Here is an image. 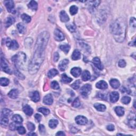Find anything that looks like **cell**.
I'll return each instance as SVG.
<instances>
[{"mask_svg": "<svg viewBox=\"0 0 136 136\" xmlns=\"http://www.w3.org/2000/svg\"><path fill=\"white\" fill-rule=\"evenodd\" d=\"M54 38L56 41H62L64 39V36L61 30L56 29L54 31Z\"/></svg>", "mask_w": 136, "mask_h": 136, "instance_id": "cell-8", "label": "cell"}, {"mask_svg": "<svg viewBox=\"0 0 136 136\" xmlns=\"http://www.w3.org/2000/svg\"><path fill=\"white\" fill-rule=\"evenodd\" d=\"M30 96L31 100L34 102H38L40 100V96H39V92L37 91H35L31 92Z\"/></svg>", "mask_w": 136, "mask_h": 136, "instance_id": "cell-13", "label": "cell"}, {"mask_svg": "<svg viewBox=\"0 0 136 136\" xmlns=\"http://www.w3.org/2000/svg\"><path fill=\"white\" fill-rule=\"evenodd\" d=\"M43 102L46 105H51L53 104V96L51 94H48L46 95L43 99Z\"/></svg>", "mask_w": 136, "mask_h": 136, "instance_id": "cell-10", "label": "cell"}, {"mask_svg": "<svg viewBox=\"0 0 136 136\" xmlns=\"http://www.w3.org/2000/svg\"><path fill=\"white\" fill-rule=\"evenodd\" d=\"M80 106V101L79 100V98H76L72 103V106L74 107L77 108Z\"/></svg>", "mask_w": 136, "mask_h": 136, "instance_id": "cell-43", "label": "cell"}, {"mask_svg": "<svg viewBox=\"0 0 136 136\" xmlns=\"http://www.w3.org/2000/svg\"><path fill=\"white\" fill-rule=\"evenodd\" d=\"M94 107L99 112H104L105 111L106 107L103 104H101L99 103H96L94 104Z\"/></svg>", "mask_w": 136, "mask_h": 136, "instance_id": "cell-29", "label": "cell"}, {"mask_svg": "<svg viewBox=\"0 0 136 136\" xmlns=\"http://www.w3.org/2000/svg\"><path fill=\"white\" fill-rule=\"evenodd\" d=\"M58 74V71H57V70H56L55 69H52L48 71L47 76L48 78H52L54 77H55V76L57 75Z\"/></svg>", "mask_w": 136, "mask_h": 136, "instance_id": "cell-32", "label": "cell"}, {"mask_svg": "<svg viewBox=\"0 0 136 136\" xmlns=\"http://www.w3.org/2000/svg\"><path fill=\"white\" fill-rule=\"evenodd\" d=\"M1 68L2 71L6 72V74H12V71L9 67L7 62L5 60L4 58H3L2 56H1Z\"/></svg>", "mask_w": 136, "mask_h": 136, "instance_id": "cell-4", "label": "cell"}, {"mask_svg": "<svg viewBox=\"0 0 136 136\" xmlns=\"http://www.w3.org/2000/svg\"><path fill=\"white\" fill-rule=\"evenodd\" d=\"M60 48L62 51H63L65 53L67 54L69 52L70 49V46L68 44H65V45H62L60 46Z\"/></svg>", "mask_w": 136, "mask_h": 136, "instance_id": "cell-35", "label": "cell"}, {"mask_svg": "<svg viewBox=\"0 0 136 136\" xmlns=\"http://www.w3.org/2000/svg\"><path fill=\"white\" fill-rule=\"evenodd\" d=\"M26 55L23 52H19L12 58V61L15 67L18 69H23L26 62Z\"/></svg>", "mask_w": 136, "mask_h": 136, "instance_id": "cell-3", "label": "cell"}, {"mask_svg": "<svg viewBox=\"0 0 136 136\" xmlns=\"http://www.w3.org/2000/svg\"><path fill=\"white\" fill-rule=\"evenodd\" d=\"M48 39L45 37H38L35 45V52L33 58L29 63L28 71L29 74L34 75L40 68L45 57V49L47 46Z\"/></svg>", "mask_w": 136, "mask_h": 136, "instance_id": "cell-1", "label": "cell"}, {"mask_svg": "<svg viewBox=\"0 0 136 136\" xmlns=\"http://www.w3.org/2000/svg\"><path fill=\"white\" fill-rule=\"evenodd\" d=\"M21 19H22V20L26 23H29L31 21V19L30 18V16H29L27 15L23 14L21 15Z\"/></svg>", "mask_w": 136, "mask_h": 136, "instance_id": "cell-37", "label": "cell"}, {"mask_svg": "<svg viewBox=\"0 0 136 136\" xmlns=\"http://www.w3.org/2000/svg\"><path fill=\"white\" fill-rule=\"evenodd\" d=\"M76 122L79 125H85L87 123L88 120L86 117L82 115H79L76 118Z\"/></svg>", "mask_w": 136, "mask_h": 136, "instance_id": "cell-9", "label": "cell"}, {"mask_svg": "<svg viewBox=\"0 0 136 136\" xmlns=\"http://www.w3.org/2000/svg\"><path fill=\"white\" fill-rule=\"evenodd\" d=\"M28 135L29 136V135H30V136H34V135H36V134H34V133H29V134H28Z\"/></svg>", "mask_w": 136, "mask_h": 136, "instance_id": "cell-58", "label": "cell"}, {"mask_svg": "<svg viewBox=\"0 0 136 136\" xmlns=\"http://www.w3.org/2000/svg\"><path fill=\"white\" fill-rule=\"evenodd\" d=\"M67 28L71 32H75L76 30V27L75 24H69L67 25Z\"/></svg>", "mask_w": 136, "mask_h": 136, "instance_id": "cell-40", "label": "cell"}, {"mask_svg": "<svg viewBox=\"0 0 136 136\" xmlns=\"http://www.w3.org/2000/svg\"><path fill=\"white\" fill-rule=\"evenodd\" d=\"M88 3L87 4L89 6V8H90L91 9H94L95 8H97L98 6V5L100 3L101 1H89L87 2Z\"/></svg>", "mask_w": 136, "mask_h": 136, "instance_id": "cell-20", "label": "cell"}, {"mask_svg": "<svg viewBox=\"0 0 136 136\" xmlns=\"http://www.w3.org/2000/svg\"><path fill=\"white\" fill-rule=\"evenodd\" d=\"M130 118H129L128 119V124L130 127L132 128L135 129L136 128V118L135 115L134 114V115H130Z\"/></svg>", "mask_w": 136, "mask_h": 136, "instance_id": "cell-17", "label": "cell"}, {"mask_svg": "<svg viewBox=\"0 0 136 136\" xmlns=\"http://www.w3.org/2000/svg\"><path fill=\"white\" fill-rule=\"evenodd\" d=\"M35 118L36 119V121L38 122H39L41 121L42 116L39 114H36L35 115Z\"/></svg>", "mask_w": 136, "mask_h": 136, "instance_id": "cell-53", "label": "cell"}, {"mask_svg": "<svg viewBox=\"0 0 136 136\" xmlns=\"http://www.w3.org/2000/svg\"><path fill=\"white\" fill-rule=\"evenodd\" d=\"M59 59V55L58 54V53L55 52L54 54V57H53L54 62H57L58 61Z\"/></svg>", "mask_w": 136, "mask_h": 136, "instance_id": "cell-55", "label": "cell"}, {"mask_svg": "<svg viewBox=\"0 0 136 136\" xmlns=\"http://www.w3.org/2000/svg\"><path fill=\"white\" fill-rule=\"evenodd\" d=\"M32 44V40L31 38H27V39H25V46H27V47H30L31 46Z\"/></svg>", "mask_w": 136, "mask_h": 136, "instance_id": "cell-48", "label": "cell"}, {"mask_svg": "<svg viewBox=\"0 0 136 136\" xmlns=\"http://www.w3.org/2000/svg\"><path fill=\"white\" fill-rule=\"evenodd\" d=\"M106 128L108 131H111L114 130V129H115L114 126L113 125H112V124H110V125H107Z\"/></svg>", "mask_w": 136, "mask_h": 136, "instance_id": "cell-54", "label": "cell"}, {"mask_svg": "<svg viewBox=\"0 0 136 136\" xmlns=\"http://www.w3.org/2000/svg\"><path fill=\"white\" fill-rule=\"evenodd\" d=\"M131 101V98L130 97H128V96H124L121 99V102L122 103L124 104H128Z\"/></svg>", "mask_w": 136, "mask_h": 136, "instance_id": "cell-42", "label": "cell"}, {"mask_svg": "<svg viewBox=\"0 0 136 136\" xmlns=\"http://www.w3.org/2000/svg\"><path fill=\"white\" fill-rule=\"evenodd\" d=\"M119 66L121 68H124L126 66V62L124 60H120L119 62Z\"/></svg>", "mask_w": 136, "mask_h": 136, "instance_id": "cell-50", "label": "cell"}, {"mask_svg": "<svg viewBox=\"0 0 136 136\" xmlns=\"http://www.w3.org/2000/svg\"><path fill=\"white\" fill-rule=\"evenodd\" d=\"M115 111L119 117H122L124 114V109L121 106H117L115 108Z\"/></svg>", "mask_w": 136, "mask_h": 136, "instance_id": "cell-28", "label": "cell"}, {"mask_svg": "<svg viewBox=\"0 0 136 136\" xmlns=\"http://www.w3.org/2000/svg\"><path fill=\"white\" fill-rule=\"evenodd\" d=\"M58 123H59V122L57 120H56V119H52V120H49L48 125H49V127L51 128L54 129L57 127Z\"/></svg>", "mask_w": 136, "mask_h": 136, "instance_id": "cell-31", "label": "cell"}, {"mask_svg": "<svg viewBox=\"0 0 136 136\" xmlns=\"http://www.w3.org/2000/svg\"><path fill=\"white\" fill-rule=\"evenodd\" d=\"M81 84V82L80 80H77L76 81L74 84H72L71 85V87H72L73 89H75V90H76V89H78L79 87H80V85Z\"/></svg>", "mask_w": 136, "mask_h": 136, "instance_id": "cell-44", "label": "cell"}, {"mask_svg": "<svg viewBox=\"0 0 136 136\" xmlns=\"http://www.w3.org/2000/svg\"><path fill=\"white\" fill-rule=\"evenodd\" d=\"M23 111L28 116H31L33 113V109L28 105H25L23 107Z\"/></svg>", "mask_w": 136, "mask_h": 136, "instance_id": "cell-21", "label": "cell"}, {"mask_svg": "<svg viewBox=\"0 0 136 136\" xmlns=\"http://www.w3.org/2000/svg\"><path fill=\"white\" fill-rule=\"evenodd\" d=\"M19 91L16 89H12V90L9 92L8 96L12 99H15L18 97Z\"/></svg>", "mask_w": 136, "mask_h": 136, "instance_id": "cell-19", "label": "cell"}, {"mask_svg": "<svg viewBox=\"0 0 136 136\" xmlns=\"http://www.w3.org/2000/svg\"><path fill=\"white\" fill-rule=\"evenodd\" d=\"M78 10V8L77 6L76 5H72L71 6L70 8V12L71 15H75L77 14Z\"/></svg>", "mask_w": 136, "mask_h": 136, "instance_id": "cell-39", "label": "cell"}, {"mask_svg": "<svg viewBox=\"0 0 136 136\" xmlns=\"http://www.w3.org/2000/svg\"><path fill=\"white\" fill-rule=\"evenodd\" d=\"M28 8L33 11H36L38 8L37 3L35 1H31L29 2L28 5Z\"/></svg>", "mask_w": 136, "mask_h": 136, "instance_id": "cell-27", "label": "cell"}, {"mask_svg": "<svg viewBox=\"0 0 136 136\" xmlns=\"http://www.w3.org/2000/svg\"><path fill=\"white\" fill-rule=\"evenodd\" d=\"M38 111L41 112L42 113L44 114V115H47L49 114V113H50V111H49L48 109L46 108H43V107L39 108L38 109Z\"/></svg>", "mask_w": 136, "mask_h": 136, "instance_id": "cell-41", "label": "cell"}, {"mask_svg": "<svg viewBox=\"0 0 136 136\" xmlns=\"http://www.w3.org/2000/svg\"><path fill=\"white\" fill-rule=\"evenodd\" d=\"M4 4L8 12L15 14V9L14 2L13 1H6L4 2Z\"/></svg>", "mask_w": 136, "mask_h": 136, "instance_id": "cell-7", "label": "cell"}, {"mask_svg": "<svg viewBox=\"0 0 136 136\" xmlns=\"http://www.w3.org/2000/svg\"><path fill=\"white\" fill-rule=\"evenodd\" d=\"M111 31L118 42H122L125 36L126 24L122 18H119L111 25Z\"/></svg>", "mask_w": 136, "mask_h": 136, "instance_id": "cell-2", "label": "cell"}, {"mask_svg": "<svg viewBox=\"0 0 136 136\" xmlns=\"http://www.w3.org/2000/svg\"><path fill=\"white\" fill-rule=\"evenodd\" d=\"M81 70L78 67H75L71 70V74L75 77H78L81 75Z\"/></svg>", "mask_w": 136, "mask_h": 136, "instance_id": "cell-16", "label": "cell"}, {"mask_svg": "<svg viewBox=\"0 0 136 136\" xmlns=\"http://www.w3.org/2000/svg\"><path fill=\"white\" fill-rule=\"evenodd\" d=\"M17 28L19 32L21 34H24L26 32V27L24 24L22 23H19L17 25Z\"/></svg>", "mask_w": 136, "mask_h": 136, "instance_id": "cell-30", "label": "cell"}, {"mask_svg": "<svg viewBox=\"0 0 136 136\" xmlns=\"http://www.w3.org/2000/svg\"><path fill=\"white\" fill-rule=\"evenodd\" d=\"M130 26L131 27L135 28L136 27V19L134 17H132L130 19Z\"/></svg>", "mask_w": 136, "mask_h": 136, "instance_id": "cell-52", "label": "cell"}, {"mask_svg": "<svg viewBox=\"0 0 136 136\" xmlns=\"http://www.w3.org/2000/svg\"><path fill=\"white\" fill-rule=\"evenodd\" d=\"M51 87L54 89H56V90H58V89H60V86L58 84V82L56 81H53L51 82Z\"/></svg>", "mask_w": 136, "mask_h": 136, "instance_id": "cell-46", "label": "cell"}, {"mask_svg": "<svg viewBox=\"0 0 136 136\" xmlns=\"http://www.w3.org/2000/svg\"><path fill=\"white\" fill-rule=\"evenodd\" d=\"M0 84L2 86H6L9 84V80L5 78H1L0 79Z\"/></svg>", "mask_w": 136, "mask_h": 136, "instance_id": "cell-38", "label": "cell"}, {"mask_svg": "<svg viewBox=\"0 0 136 136\" xmlns=\"http://www.w3.org/2000/svg\"><path fill=\"white\" fill-rule=\"evenodd\" d=\"M39 130L41 134H44L45 132V128L44 125L41 124L39 126Z\"/></svg>", "mask_w": 136, "mask_h": 136, "instance_id": "cell-51", "label": "cell"}, {"mask_svg": "<svg viewBox=\"0 0 136 136\" xmlns=\"http://www.w3.org/2000/svg\"><path fill=\"white\" fill-rule=\"evenodd\" d=\"M81 58L80 52L78 49H75L72 55V59L73 60H78Z\"/></svg>", "mask_w": 136, "mask_h": 136, "instance_id": "cell-24", "label": "cell"}, {"mask_svg": "<svg viewBox=\"0 0 136 136\" xmlns=\"http://www.w3.org/2000/svg\"><path fill=\"white\" fill-rule=\"evenodd\" d=\"M27 127L29 131H34L35 129V125L31 122H28L27 124Z\"/></svg>", "mask_w": 136, "mask_h": 136, "instance_id": "cell-47", "label": "cell"}, {"mask_svg": "<svg viewBox=\"0 0 136 136\" xmlns=\"http://www.w3.org/2000/svg\"><path fill=\"white\" fill-rule=\"evenodd\" d=\"M61 80L62 82H64L65 84H68V83L71 82L72 81V79L68 77L65 74H63L62 75Z\"/></svg>", "mask_w": 136, "mask_h": 136, "instance_id": "cell-33", "label": "cell"}, {"mask_svg": "<svg viewBox=\"0 0 136 136\" xmlns=\"http://www.w3.org/2000/svg\"><path fill=\"white\" fill-rule=\"evenodd\" d=\"M60 16L61 21L63 22H66L69 21L70 18L69 17L68 15L65 11H61L60 14Z\"/></svg>", "mask_w": 136, "mask_h": 136, "instance_id": "cell-15", "label": "cell"}, {"mask_svg": "<svg viewBox=\"0 0 136 136\" xmlns=\"http://www.w3.org/2000/svg\"><path fill=\"white\" fill-rule=\"evenodd\" d=\"M17 128L16 127V125H15V124L13 123L10 124V129L11 130H15V129H17Z\"/></svg>", "mask_w": 136, "mask_h": 136, "instance_id": "cell-56", "label": "cell"}, {"mask_svg": "<svg viewBox=\"0 0 136 136\" xmlns=\"http://www.w3.org/2000/svg\"><path fill=\"white\" fill-rule=\"evenodd\" d=\"M6 45L8 46V48L13 49V50H16L19 48V44L15 40H11L9 38L6 39Z\"/></svg>", "mask_w": 136, "mask_h": 136, "instance_id": "cell-5", "label": "cell"}, {"mask_svg": "<svg viewBox=\"0 0 136 136\" xmlns=\"http://www.w3.org/2000/svg\"><path fill=\"white\" fill-rule=\"evenodd\" d=\"M9 119L8 117H5V116H3L1 115V124L3 126H6L8 125L9 123Z\"/></svg>", "mask_w": 136, "mask_h": 136, "instance_id": "cell-34", "label": "cell"}, {"mask_svg": "<svg viewBox=\"0 0 136 136\" xmlns=\"http://www.w3.org/2000/svg\"><path fill=\"white\" fill-rule=\"evenodd\" d=\"M69 62V61L68 59L63 60L61 61V62L60 63V64L59 65V68L60 70L62 71H65L68 67Z\"/></svg>", "mask_w": 136, "mask_h": 136, "instance_id": "cell-11", "label": "cell"}, {"mask_svg": "<svg viewBox=\"0 0 136 136\" xmlns=\"http://www.w3.org/2000/svg\"><path fill=\"white\" fill-rule=\"evenodd\" d=\"M96 87L98 89H105L107 88L108 85L106 82L104 80H101L98 82L96 85Z\"/></svg>", "mask_w": 136, "mask_h": 136, "instance_id": "cell-18", "label": "cell"}, {"mask_svg": "<svg viewBox=\"0 0 136 136\" xmlns=\"http://www.w3.org/2000/svg\"><path fill=\"white\" fill-rule=\"evenodd\" d=\"M91 91V86L89 84H86L83 86L80 89V92L84 97H87L90 94Z\"/></svg>", "mask_w": 136, "mask_h": 136, "instance_id": "cell-6", "label": "cell"}, {"mask_svg": "<svg viewBox=\"0 0 136 136\" xmlns=\"http://www.w3.org/2000/svg\"><path fill=\"white\" fill-rule=\"evenodd\" d=\"M15 22V19L14 17L11 16H9L7 18L5 21V26L6 27H9L11 26L12 24H14Z\"/></svg>", "mask_w": 136, "mask_h": 136, "instance_id": "cell-25", "label": "cell"}, {"mask_svg": "<svg viewBox=\"0 0 136 136\" xmlns=\"http://www.w3.org/2000/svg\"><path fill=\"white\" fill-rule=\"evenodd\" d=\"M110 85L114 89H118L120 86V83L119 81L116 79H112L109 81Z\"/></svg>", "mask_w": 136, "mask_h": 136, "instance_id": "cell-22", "label": "cell"}, {"mask_svg": "<svg viewBox=\"0 0 136 136\" xmlns=\"http://www.w3.org/2000/svg\"><path fill=\"white\" fill-rule=\"evenodd\" d=\"M92 62H93L94 65L98 69L101 70H102L103 69V66L100 60H99V58L97 57L94 58L93 59H92Z\"/></svg>", "mask_w": 136, "mask_h": 136, "instance_id": "cell-12", "label": "cell"}, {"mask_svg": "<svg viewBox=\"0 0 136 136\" xmlns=\"http://www.w3.org/2000/svg\"><path fill=\"white\" fill-rule=\"evenodd\" d=\"M12 120L15 123L17 124H20L23 122V119L20 115L18 114H15L13 116Z\"/></svg>", "mask_w": 136, "mask_h": 136, "instance_id": "cell-23", "label": "cell"}, {"mask_svg": "<svg viewBox=\"0 0 136 136\" xmlns=\"http://www.w3.org/2000/svg\"><path fill=\"white\" fill-rule=\"evenodd\" d=\"M120 95L117 91H113L110 94V101L112 103H116L119 99Z\"/></svg>", "mask_w": 136, "mask_h": 136, "instance_id": "cell-14", "label": "cell"}, {"mask_svg": "<svg viewBox=\"0 0 136 136\" xmlns=\"http://www.w3.org/2000/svg\"><path fill=\"white\" fill-rule=\"evenodd\" d=\"M15 76L17 77L18 78H19V79H22V80H23V79H24L25 78V76L23 75L22 74H21L20 72L18 70H16L15 71Z\"/></svg>", "mask_w": 136, "mask_h": 136, "instance_id": "cell-49", "label": "cell"}, {"mask_svg": "<svg viewBox=\"0 0 136 136\" xmlns=\"http://www.w3.org/2000/svg\"><path fill=\"white\" fill-rule=\"evenodd\" d=\"M12 114V112L11 110L8 108H3L2 111V115L5 116L6 117H9Z\"/></svg>", "mask_w": 136, "mask_h": 136, "instance_id": "cell-36", "label": "cell"}, {"mask_svg": "<svg viewBox=\"0 0 136 136\" xmlns=\"http://www.w3.org/2000/svg\"><path fill=\"white\" fill-rule=\"evenodd\" d=\"M16 130H17L18 133L20 135H24L26 132L25 128L24 127H22V126H19V127L17 128V129H16Z\"/></svg>", "mask_w": 136, "mask_h": 136, "instance_id": "cell-45", "label": "cell"}, {"mask_svg": "<svg viewBox=\"0 0 136 136\" xmlns=\"http://www.w3.org/2000/svg\"><path fill=\"white\" fill-rule=\"evenodd\" d=\"M91 74L89 73V72L88 71L85 70L84 71V72L82 73V79L83 81H88L91 79Z\"/></svg>", "mask_w": 136, "mask_h": 136, "instance_id": "cell-26", "label": "cell"}, {"mask_svg": "<svg viewBox=\"0 0 136 136\" xmlns=\"http://www.w3.org/2000/svg\"><path fill=\"white\" fill-rule=\"evenodd\" d=\"M65 134L62 131H59L57 134H56V136H65Z\"/></svg>", "mask_w": 136, "mask_h": 136, "instance_id": "cell-57", "label": "cell"}]
</instances>
